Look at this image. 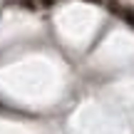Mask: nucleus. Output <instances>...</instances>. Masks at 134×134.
I'll use <instances>...</instances> for the list:
<instances>
[{
    "instance_id": "7ed1b4c3",
    "label": "nucleus",
    "mask_w": 134,
    "mask_h": 134,
    "mask_svg": "<svg viewBox=\"0 0 134 134\" xmlns=\"http://www.w3.org/2000/svg\"><path fill=\"white\" fill-rule=\"evenodd\" d=\"M40 3H42V5H45V8H50V5H52V3H55V0H40Z\"/></svg>"
},
{
    "instance_id": "f257e3e1",
    "label": "nucleus",
    "mask_w": 134,
    "mask_h": 134,
    "mask_svg": "<svg viewBox=\"0 0 134 134\" xmlns=\"http://www.w3.org/2000/svg\"><path fill=\"white\" fill-rule=\"evenodd\" d=\"M119 15H122V20H124V23H129L132 27H134V10H132V8H122Z\"/></svg>"
},
{
    "instance_id": "f03ea898",
    "label": "nucleus",
    "mask_w": 134,
    "mask_h": 134,
    "mask_svg": "<svg viewBox=\"0 0 134 134\" xmlns=\"http://www.w3.org/2000/svg\"><path fill=\"white\" fill-rule=\"evenodd\" d=\"M15 3H20L23 8H27V10H32V8H35V3H32V0H15Z\"/></svg>"
},
{
    "instance_id": "20e7f679",
    "label": "nucleus",
    "mask_w": 134,
    "mask_h": 134,
    "mask_svg": "<svg viewBox=\"0 0 134 134\" xmlns=\"http://www.w3.org/2000/svg\"><path fill=\"white\" fill-rule=\"evenodd\" d=\"M90 3H102V0H90Z\"/></svg>"
}]
</instances>
